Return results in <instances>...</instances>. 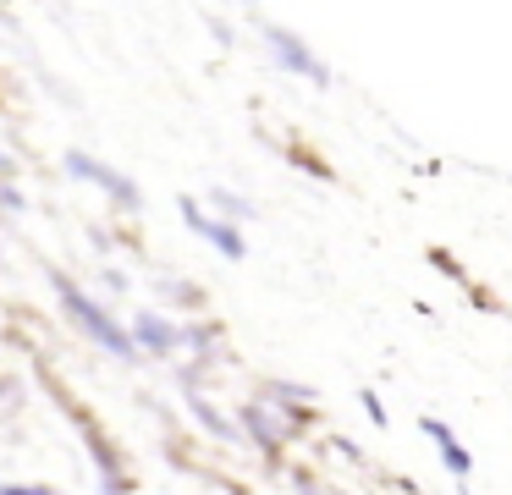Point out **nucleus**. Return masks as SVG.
Masks as SVG:
<instances>
[{"label":"nucleus","instance_id":"nucleus-1","mask_svg":"<svg viewBox=\"0 0 512 495\" xmlns=\"http://www.w3.org/2000/svg\"><path fill=\"white\" fill-rule=\"evenodd\" d=\"M50 286H56V303H61V314L72 319V330H78V336H89L94 347L111 352L116 363H127V369H133V363H144V352H138L133 330L116 325L105 303H94V297L83 292L78 281H67V275H50Z\"/></svg>","mask_w":512,"mask_h":495},{"label":"nucleus","instance_id":"nucleus-2","mask_svg":"<svg viewBox=\"0 0 512 495\" xmlns=\"http://www.w3.org/2000/svg\"><path fill=\"white\" fill-rule=\"evenodd\" d=\"M177 209H182V220H188V231H193V237H204V242H210V248L221 253L226 264H243V259H248V237L232 226V220L204 215V209H199V198H188V193L177 198Z\"/></svg>","mask_w":512,"mask_h":495},{"label":"nucleus","instance_id":"nucleus-3","mask_svg":"<svg viewBox=\"0 0 512 495\" xmlns=\"http://www.w3.org/2000/svg\"><path fill=\"white\" fill-rule=\"evenodd\" d=\"M265 44H270V55H276L281 72L303 77V83H314V88L331 83V66H325L320 55H314L309 44L298 39V33H287V28H276V22H265Z\"/></svg>","mask_w":512,"mask_h":495},{"label":"nucleus","instance_id":"nucleus-4","mask_svg":"<svg viewBox=\"0 0 512 495\" xmlns=\"http://www.w3.org/2000/svg\"><path fill=\"white\" fill-rule=\"evenodd\" d=\"M67 176H78V182H94L100 193H111L122 209H138V204H144V198H138V182H133V176L111 171L105 160H94V154H83V149L67 154Z\"/></svg>","mask_w":512,"mask_h":495},{"label":"nucleus","instance_id":"nucleus-5","mask_svg":"<svg viewBox=\"0 0 512 495\" xmlns=\"http://www.w3.org/2000/svg\"><path fill=\"white\" fill-rule=\"evenodd\" d=\"M127 330H133V341H138V352L144 358H177V347H182V325L171 314H155V308H144V314H133L127 319Z\"/></svg>","mask_w":512,"mask_h":495},{"label":"nucleus","instance_id":"nucleus-6","mask_svg":"<svg viewBox=\"0 0 512 495\" xmlns=\"http://www.w3.org/2000/svg\"><path fill=\"white\" fill-rule=\"evenodd\" d=\"M237 429H243V435L254 440V446L265 451L270 462L281 457V446H287V424L276 418V407H270L265 396H254V402H243V407H237Z\"/></svg>","mask_w":512,"mask_h":495},{"label":"nucleus","instance_id":"nucleus-7","mask_svg":"<svg viewBox=\"0 0 512 495\" xmlns=\"http://www.w3.org/2000/svg\"><path fill=\"white\" fill-rule=\"evenodd\" d=\"M419 429H424V435L435 440V451H441L446 473H452V479H463V484H468V473H474V457H468V451H463V440H457L452 429L441 424V418H419Z\"/></svg>","mask_w":512,"mask_h":495},{"label":"nucleus","instance_id":"nucleus-8","mask_svg":"<svg viewBox=\"0 0 512 495\" xmlns=\"http://www.w3.org/2000/svg\"><path fill=\"white\" fill-rule=\"evenodd\" d=\"M182 391H188V413H193V424H199V429H210L215 440H237V435H243V429H237V424H232V418H226L215 402H204V396L193 391L188 380H182Z\"/></svg>","mask_w":512,"mask_h":495},{"label":"nucleus","instance_id":"nucleus-9","mask_svg":"<svg viewBox=\"0 0 512 495\" xmlns=\"http://www.w3.org/2000/svg\"><path fill=\"white\" fill-rule=\"evenodd\" d=\"M210 204L221 209V220H232V226H243V220H254V204L237 193H226V187H210Z\"/></svg>","mask_w":512,"mask_h":495},{"label":"nucleus","instance_id":"nucleus-10","mask_svg":"<svg viewBox=\"0 0 512 495\" xmlns=\"http://www.w3.org/2000/svg\"><path fill=\"white\" fill-rule=\"evenodd\" d=\"M23 204H28V198L17 193V187L6 182V176H0V209H12V215H17V209H23Z\"/></svg>","mask_w":512,"mask_h":495},{"label":"nucleus","instance_id":"nucleus-11","mask_svg":"<svg viewBox=\"0 0 512 495\" xmlns=\"http://www.w3.org/2000/svg\"><path fill=\"white\" fill-rule=\"evenodd\" d=\"M0 495H56L50 484H0Z\"/></svg>","mask_w":512,"mask_h":495},{"label":"nucleus","instance_id":"nucleus-12","mask_svg":"<svg viewBox=\"0 0 512 495\" xmlns=\"http://www.w3.org/2000/svg\"><path fill=\"white\" fill-rule=\"evenodd\" d=\"M364 413H369V418H375V424H380V429H386V407H380V396H375V391H364Z\"/></svg>","mask_w":512,"mask_h":495},{"label":"nucleus","instance_id":"nucleus-13","mask_svg":"<svg viewBox=\"0 0 512 495\" xmlns=\"http://www.w3.org/2000/svg\"><path fill=\"white\" fill-rule=\"evenodd\" d=\"M100 495H127V490H122V484H116V479H105V490H100Z\"/></svg>","mask_w":512,"mask_h":495}]
</instances>
